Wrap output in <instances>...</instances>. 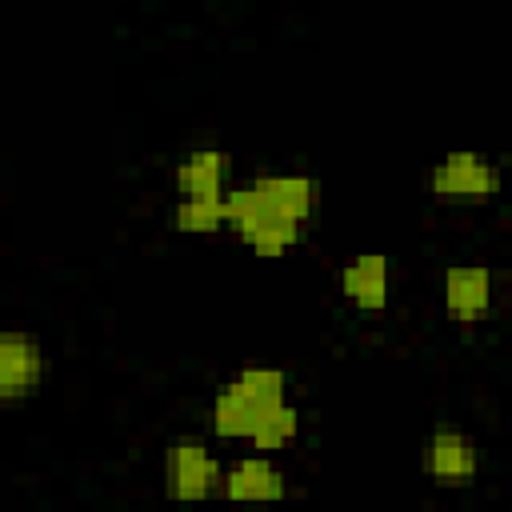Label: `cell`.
Returning a JSON list of instances; mask_svg holds the SVG:
<instances>
[{
    "label": "cell",
    "mask_w": 512,
    "mask_h": 512,
    "mask_svg": "<svg viewBox=\"0 0 512 512\" xmlns=\"http://www.w3.org/2000/svg\"><path fill=\"white\" fill-rule=\"evenodd\" d=\"M304 228L308 224H296V220H280V216H240L228 224V232H236V240L244 248H252L256 256H284L292 252L300 240H304Z\"/></svg>",
    "instance_id": "8fae6325"
},
{
    "label": "cell",
    "mask_w": 512,
    "mask_h": 512,
    "mask_svg": "<svg viewBox=\"0 0 512 512\" xmlns=\"http://www.w3.org/2000/svg\"><path fill=\"white\" fill-rule=\"evenodd\" d=\"M440 304L464 328L488 320L496 304V272L488 264H448L440 272Z\"/></svg>",
    "instance_id": "52a82bcc"
},
{
    "label": "cell",
    "mask_w": 512,
    "mask_h": 512,
    "mask_svg": "<svg viewBox=\"0 0 512 512\" xmlns=\"http://www.w3.org/2000/svg\"><path fill=\"white\" fill-rule=\"evenodd\" d=\"M420 468L440 488H468L480 476V448L464 428L436 424L428 432V440H424Z\"/></svg>",
    "instance_id": "5b68a950"
},
{
    "label": "cell",
    "mask_w": 512,
    "mask_h": 512,
    "mask_svg": "<svg viewBox=\"0 0 512 512\" xmlns=\"http://www.w3.org/2000/svg\"><path fill=\"white\" fill-rule=\"evenodd\" d=\"M320 200V184L304 172H260L252 180H240L224 192L228 224L240 216H280L308 224Z\"/></svg>",
    "instance_id": "7a4b0ae2"
},
{
    "label": "cell",
    "mask_w": 512,
    "mask_h": 512,
    "mask_svg": "<svg viewBox=\"0 0 512 512\" xmlns=\"http://www.w3.org/2000/svg\"><path fill=\"white\" fill-rule=\"evenodd\" d=\"M44 372H48V352L40 336L24 328L0 332V400L4 404L32 400L44 384Z\"/></svg>",
    "instance_id": "8992f818"
},
{
    "label": "cell",
    "mask_w": 512,
    "mask_h": 512,
    "mask_svg": "<svg viewBox=\"0 0 512 512\" xmlns=\"http://www.w3.org/2000/svg\"><path fill=\"white\" fill-rule=\"evenodd\" d=\"M288 492L284 468L272 460V452H244L232 464H224V500H280Z\"/></svg>",
    "instance_id": "9c48e42d"
},
{
    "label": "cell",
    "mask_w": 512,
    "mask_h": 512,
    "mask_svg": "<svg viewBox=\"0 0 512 512\" xmlns=\"http://www.w3.org/2000/svg\"><path fill=\"white\" fill-rule=\"evenodd\" d=\"M428 192L440 204H492L504 192V168L480 148H452L428 168Z\"/></svg>",
    "instance_id": "3957f363"
},
{
    "label": "cell",
    "mask_w": 512,
    "mask_h": 512,
    "mask_svg": "<svg viewBox=\"0 0 512 512\" xmlns=\"http://www.w3.org/2000/svg\"><path fill=\"white\" fill-rule=\"evenodd\" d=\"M172 228L184 236H212L228 228V204L224 196H176L172 204Z\"/></svg>",
    "instance_id": "7c38bea8"
},
{
    "label": "cell",
    "mask_w": 512,
    "mask_h": 512,
    "mask_svg": "<svg viewBox=\"0 0 512 512\" xmlns=\"http://www.w3.org/2000/svg\"><path fill=\"white\" fill-rule=\"evenodd\" d=\"M224 460L204 436H176L164 448V492L172 500H208L220 496Z\"/></svg>",
    "instance_id": "277c9868"
},
{
    "label": "cell",
    "mask_w": 512,
    "mask_h": 512,
    "mask_svg": "<svg viewBox=\"0 0 512 512\" xmlns=\"http://www.w3.org/2000/svg\"><path fill=\"white\" fill-rule=\"evenodd\" d=\"M288 400V372L272 364H244L212 396L208 424L216 440H252L256 424Z\"/></svg>",
    "instance_id": "6da1fadb"
},
{
    "label": "cell",
    "mask_w": 512,
    "mask_h": 512,
    "mask_svg": "<svg viewBox=\"0 0 512 512\" xmlns=\"http://www.w3.org/2000/svg\"><path fill=\"white\" fill-rule=\"evenodd\" d=\"M228 176H232V156L216 144H200L176 160L172 188L176 196H224L232 188Z\"/></svg>",
    "instance_id": "30bf717a"
},
{
    "label": "cell",
    "mask_w": 512,
    "mask_h": 512,
    "mask_svg": "<svg viewBox=\"0 0 512 512\" xmlns=\"http://www.w3.org/2000/svg\"><path fill=\"white\" fill-rule=\"evenodd\" d=\"M296 436H300V408L292 404V400H284L280 408H272L260 424H256V432H252V440H248V448H256V452H284L288 444H296Z\"/></svg>",
    "instance_id": "4fadbf2b"
},
{
    "label": "cell",
    "mask_w": 512,
    "mask_h": 512,
    "mask_svg": "<svg viewBox=\"0 0 512 512\" xmlns=\"http://www.w3.org/2000/svg\"><path fill=\"white\" fill-rule=\"evenodd\" d=\"M340 296L360 312H380L392 300V260L384 252H360L336 272Z\"/></svg>",
    "instance_id": "ba28073f"
}]
</instances>
